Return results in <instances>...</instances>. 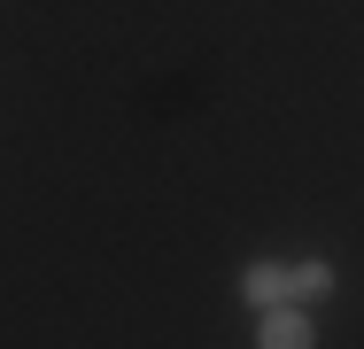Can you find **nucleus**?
<instances>
[{
	"mask_svg": "<svg viewBox=\"0 0 364 349\" xmlns=\"http://www.w3.org/2000/svg\"><path fill=\"white\" fill-rule=\"evenodd\" d=\"M256 349H318V318L302 303H279L256 318Z\"/></svg>",
	"mask_w": 364,
	"mask_h": 349,
	"instance_id": "nucleus-1",
	"label": "nucleus"
},
{
	"mask_svg": "<svg viewBox=\"0 0 364 349\" xmlns=\"http://www.w3.org/2000/svg\"><path fill=\"white\" fill-rule=\"evenodd\" d=\"M240 303H248V311H279V303H294V279H287V264L256 256V264L240 272Z\"/></svg>",
	"mask_w": 364,
	"mask_h": 349,
	"instance_id": "nucleus-2",
	"label": "nucleus"
},
{
	"mask_svg": "<svg viewBox=\"0 0 364 349\" xmlns=\"http://www.w3.org/2000/svg\"><path fill=\"white\" fill-rule=\"evenodd\" d=\"M287 279H294V303H302V311L333 295V264H326V256H310V264H287Z\"/></svg>",
	"mask_w": 364,
	"mask_h": 349,
	"instance_id": "nucleus-3",
	"label": "nucleus"
}]
</instances>
